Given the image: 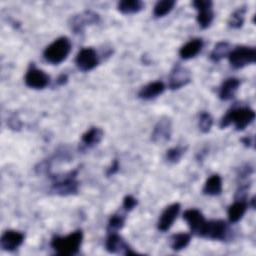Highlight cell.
<instances>
[{"instance_id":"1","label":"cell","mask_w":256,"mask_h":256,"mask_svg":"<svg viewBox=\"0 0 256 256\" xmlns=\"http://www.w3.org/2000/svg\"><path fill=\"white\" fill-rule=\"evenodd\" d=\"M83 240V232L78 229L67 236H55L51 240V247L61 256H71L78 253Z\"/></svg>"},{"instance_id":"2","label":"cell","mask_w":256,"mask_h":256,"mask_svg":"<svg viewBox=\"0 0 256 256\" xmlns=\"http://www.w3.org/2000/svg\"><path fill=\"white\" fill-rule=\"evenodd\" d=\"M255 119V112L250 107H238L229 110L220 120V128L224 129L230 124H234L237 131L244 130Z\"/></svg>"},{"instance_id":"3","label":"cell","mask_w":256,"mask_h":256,"mask_svg":"<svg viewBox=\"0 0 256 256\" xmlns=\"http://www.w3.org/2000/svg\"><path fill=\"white\" fill-rule=\"evenodd\" d=\"M71 47V41L68 37H59L45 48L43 52V57L48 63L54 65L60 64L70 54Z\"/></svg>"},{"instance_id":"4","label":"cell","mask_w":256,"mask_h":256,"mask_svg":"<svg viewBox=\"0 0 256 256\" xmlns=\"http://www.w3.org/2000/svg\"><path fill=\"white\" fill-rule=\"evenodd\" d=\"M78 170H72L61 176H54V182L51 187V192L59 196H68L77 194L79 181L76 179Z\"/></svg>"},{"instance_id":"5","label":"cell","mask_w":256,"mask_h":256,"mask_svg":"<svg viewBox=\"0 0 256 256\" xmlns=\"http://www.w3.org/2000/svg\"><path fill=\"white\" fill-rule=\"evenodd\" d=\"M228 59L231 67L234 69H241L249 64L255 63L256 49L247 46H238L230 51Z\"/></svg>"},{"instance_id":"6","label":"cell","mask_w":256,"mask_h":256,"mask_svg":"<svg viewBox=\"0 0 256 256\" xmlns=\"http://www.w3.org/2000/svg\"><path fill=\"white\" fill-rule=\"evenodd\" d=\"M229 234V228L224 220H210L206 221L200 237L224 241Z\"/></svg>"},{"instance_id":"7","label":"cell","mask_w":256,"mask_h":256,"mask_svg":"<svg viewBox=\"0 0 256 256\" xmlns=\"http://www.w3.org/2000/svg\"><path fill=\"white\" fill-rule=\"evenodd\" d=\"M100 21V16L91 10H85L78 14L73 15L70 18L69 25L74 33H81L86 26L97 24Z\"/></svg>"},{"instance_id":"8","label":"cell","mask_w":256,"mask_h":256,"mask_svg":"<svg viewBox=\"0 0 256 256\" xmlns=\"http://www.w3.org/2000/svg\"><path fill=\"white\" fill-rule=\"evenodd\" d=\"M192 5L198 11L196 19L199 26L202 29L208 28L214 19L213 2L210 0H195Z\"/></svg>"},{"instance_id":"9","label":"cell","mask_w":256,"mask_h":256,"mask_svg":"<svg viewBox=\"0 0 256 256\" xmlns=\"http://www.w3.org/2000/svg\"><path fill=\"white\" fill-rule=\"evenodd\" d=\"M75 63L79 70L88 72L93 70L99 64V57L93 48H83L76 55Z\"/></svg>"},{"instance_id":"10","label":"cell","mask_w":256,"mask_h":256,"mask_svg":"<svg viewBox=\"0 0 256 256\" xmlns=\"http://www.w3.org/2000/svg\"><path fill=\"white\" fill-rule=\"evenodd\" d=\"M172 133V121L169 117H161L153 128L151 140L156 144H164L170 140Z\"/></svg>"},{"instance_id":"11","label":"cell","mask_w":256,"mask_h":256,"mask_svg":"<svg viewBox=\"0 0 256 256\" xmlns=\"http://www.w3.org/2000/svg\"><path fill=\"white\" fill-rule=\"evenodd\" d=\"M191 81V72L186 67L176 64L170 72L168 86L171 90L180 89Z\"/></svg>"},{"instance_id":"12","label":"cell","mask_w":256,"mask_h":256,"mask_svg":"<svg viewBox=\"0 0 256 256\" xmlns=\"http://www.w3.org/2000/svg\"><path fill=\"white\" fill-rule=\"evenodd\" d=\"M25 84L33 89H43L48 86L50 77L43 70L36 68L33 64L29 67L25 75Z\"/></svg>"},{"instance_id":"13","label":"cell","mask_w":256,"mask_h":256,"mask_svg":"<svg viewBox=\"0 0 256 256\" xmlns=\"http://www.w3.org/2000/svg\"><path fill=\"white\" fill-rule=\"evenodd\" d=\"M183 219L187 222L192 234H195L197 236L201 235L206 220L203 214L198 209L191 208L186 210L183 213Z\"/></svg>"},{"instance_id":"14","label":"cell","mask_w":256,"mask_h":256,"mask_svg":"<svg viewBox=\"0 0 256 256\" xmlns=\"http://www.w3.org/2000/svg\"><path fill=\"white\" fill-rule=\"evenodd\" d=\"M106 250L109 253H123L125 255L136 254L131 247L125 242V240L116 233H109V236L105 242Z\"/></svg>"},{"instance_id":"15","label":"cell","mask_w":256,"mask_h":256,"mask_svg":"<svg viewBox=\"0 0 256 256\" xmlns=\"http://www.w3.org/2000/svg\"><path fill=\"white\" fill-rule=\"evenodd\" d=\"M25 235L16 230H6L0 238V245L5 251H14L19 248L24 242Z\"/></svg>"},{"instance_id":"16","label":"cell","mask_w":256,"mask_h":256,"mask_svg":"<svg viewBox=\"0 0 256 256\" xmlns=\"http://www.w3.org/2000/svg\"><path fill=\"white\" fill-rule=\"evenodd\" d=\"M180 208H181V206L179 203H173V204L167 206L159 217V220L157 223L158 230H160L162 232L168 231L171 228V226L173 225L174 221L176 220V218L179 214Z\"/></svg>"},{"instance_id":"17","label":"cell","mask_w":256,"mask_h":256,"mask_svg":"<svg viewBox=\"0 0 256 256\" xmlns=\"http://www.w3.org/2000/svg\"><path fill=\"white\" fill-rule=\"evenodd\" d=\"M164 90H165V84L162 81L150 82L139 90L138 97L144 100H151L161 95L164 92Z\"/></svg>"},{"instance_id":"18","label":"cell","mask_w":256,"mask_h":256,"mask_svg":"<svg viewBox=\"0 0 256 256\" xmlns=\"http://www.w3.org/2000/svg\"><path fill=\"white\" fill-rule=\"evenodd\" d=\"M203 40L200 38H194L188 41L179 49V55L182 59L187 60L195 57L203 48Z\"/></svg>"},{"instance_id":"19","label":"cell","mask_w":256,"mask_h":256,"mask_svg":"<svg viewBox=\"0 0 256 256\" xmlns=\"http://www.w3.org/2000/svg\"><path fill=\"white\" fill-rule=\"evenodd\" d=\"M239 86H240V80L238 78L231 77L226 79L220 86L219 98L223 101L231 100L234 97Z\"/></svg>"},{"instance_id":"20","label":"cell","mask_w":256,"mask_h":256,"mask_svg":"<svg viewBox=\"0 0 256 256\" xmlns=\"http://www.w3.org/2000/svg\"><path fill=\"white\" fill-rule=\"evenodd\" d=\"M248 208V203L246 200L235 199L234 203L228 207V219L231 223H236L242 219Z\"/></svg>"},{"instance_id":"21","label":"cell","mask_w":256,"mask_h":256,"mask_svg":"<svg viewBox=\"0 0 256 256\" xmlns=\"http://www.w3.org/2000/svg\"><path fill=\"white\" fill-rule=\"evenodd\" d=\"M104 132L99 127H91L81 137V144L84 148H91L101 142Z\"/></svg>"},{"instance_id":"22","label":"cell","mask_w":256,"mask_h":256,"mask_svg":"<svg viewBox=\"0 0 256 256\" xmlns=\"http://www.w3.org/2000/svg\"><path fill=\"white\" fill-rule=\"evenodd\" d=\"M203 193L209 196H217L222 192V178L218 174L211 175L203 186Z\"/></svg>"},{"instance_id":"23","label":"cell","mask_w":256,"mask_h":256,"mask_svg":"<svg viewBox=\"0 0 256 256\" xmlns=\"http://www.w3.org/2000/svg\"><path fill=\"white\" fill-rule=\"evenodd\" d=\"M191 241V234L189 233H176L173 234L169 239V244L172 250L174 251H180L184 248H186Z\"/></svg>"},{"instance_id":"24","label":"cell","mask_w":256,"mask_h":256,"mask_svg":"<svg viewBox=\"0 0 256 256\" xmlns=\"http://www.w3.org/2000/svg\"><path fill=\"white\" fill-rule=\"evenodd\" d=\"M144 3L140 0H123L118 2L117 9L123 14H134L142 10Z\"/></svg>"},{"instance_id":"25","label":"cell","mask_w":256,"mask_h":256,"mask_svg":"<svg viewBox=\"0 0 256 256\" xmlns=\"http://www.w3.org/2000/svg\"><path fill=\"white\" fill-rule=\"evenodd\" d=\"M231 48H230V44L227 41H221L218 42L213 50L210 53V59L213 62H219L222 58L228 56V54L230 53Z\"/></svg>"},{"instance_id":"26","label":"cell","mask_w":256,"mask_h":256,"mask_svg":"<svg viewBox=\"0 0 256 256\" xmlns=\"http://www.w3.org/2000/svg\"><path fill=\"white\" fill-rule=\"evenodd\" d=\"M247 8L245 5L238 7L229 17L228 19V25L231 28L239 29L243 26L244 20H245V14H246Z\"/></svg>"},{"instance_id":"27","label":"cell","mask_w":256,"mask_h":256,"mask_svg":"<svg viewBox=\"0 0 256 256\" xmlns=\"http://www.w3.org/2000/svg\"><path fill=\"white\" fill-rule=\"evenodd\" d=\"M176 2L174 0H161L156 2L154 9H153V15L156 18L163 17L166 14H168L175 6Z\"/></svg>"},{"instance_id":"28","label":"cell","mask_w":256,"mask_h":256,"mask_svg":"<svg viewBox=\"0 0 256 256\" xmlns=\"http://www.w3.org/2000/svg\"><path fill=\"white\" fill-rule=\"evenodd\" d=\"M125 223V216L121 213H115L110 216L107 224L108 233H116L120 230Z\"/></svg>"},{"instance_id":"29","label":"cell","mask_w":256,"mask_h":256,"mask_svg":"<svg viewBox=\"0 0 256 256\" xmlns=\"http://www.w3.org/2000/svg\"><path fill=\"white\" fill-rule=\"evenodd\" d=\"M185 150H186V147H183V146H176V147L170 148L169 150H167L165 158L169 163H177L182 158L183 154L185 153Z\"/></svg>"},{"instance_id":"30","label":"cell","mask_w":256,"mask_h":256,"mask_svg":"<svg viewBox=\"0 0 256 256\" xmlns=\"http://www.w3.org/2000/svg\"><path fill=\"white\" fill-rule=\"evenodd\" d=\"M213 125V118L210 115V113L203 111L200 114L199 117V129L203 133H208L211 130V127Z\"/></svg>"},{"instance_id":"31","label":"cell","mask_w":256,"mask_h":256,"mask_svg":"<svg viewBox=\"0 0 256 256\" xmlns=\"http://www.w3.org/2000/svg\"><path fill=\"white\" fill-rule=\"evenodd\" d=\"M136 205H137V200L133 196L127 195L124 197L123 203H122V208L125 212L131 211L133 208H135Z\"/></svg>"},{"instance_id":"32","label":"cell","mask_w":256,"mask_h":256,"mask_svg":"<svg viewBox=\"0 0 256 256\" xmlns=\"http://www.w3.org/2000/svg\"><path fill=\"white\" fill-rule=\"evenodd\" d=\"M8 125L10 126L11 129H14V130H19L21 128V122L18 118H16L15 115H13L12 117L9 118L8 120Z\"/></svg>"},{"instance_id":"33","label":"cell","mask_w":256,"mask_h":256,"mask_svg":"<svg viewBox=\"0 0 256 256\" xmlns=\"http://www.w3.org/2000/svg\"><path fill=\"white\" fill-rule=\"evenodd\" d=\"M118 170H119V162L117 159H114L111 166L107 169L106 174L107 176H111V175H114L116 172H118Z\"/></svg>"},{"instance_id":"34","label":"cell","mask_w":256,"mask_h":256,"mask_svg":"<svg viewBox=\"0 0 256 256\" xmlns=\"http://www.w3.org/2000/svg\"><path fill=\"white\" fill-rule=\"evenodd\" d=\"M67 80H68V76L66 74H61L57 78V84L58 85H64V84L67 83Z\"/></svg>"},{"instance_id":"35","label":"cell","mask_w":256,"mask_h":256,"mask_svg":"<svg viewBox=\"0 0 256 256\" xmlns=\"http://www.w3.org/2000/svg\"><path fill=\"white\" fill-rule=\"evenodd\" d=\"M241 141L243 142V144L245 145V146H247V147H250L251 145H252V138H250V136H246V137H244V138H242L241 139Z\"/></svg>"}]
</instances>
